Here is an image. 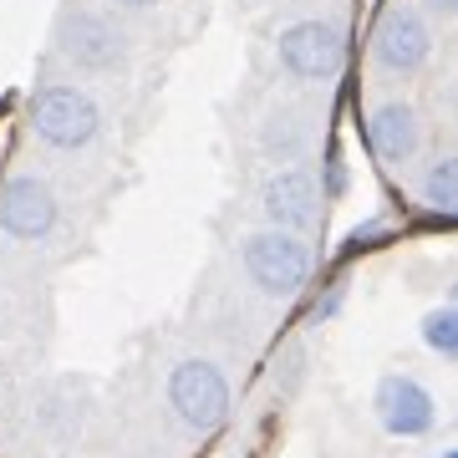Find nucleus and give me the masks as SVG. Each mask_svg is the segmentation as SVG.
Masks as SVG:
<instances>
[{
	"label": "nucleus",
	"mask_w": 458,
	"mask_h": 458,
	"mask_svg": "<svg viewBox=\"0 0 458 458\" xmlns=\"http://www.w3.org/2000/svg\"><path fill=\"white\" fill-rule=\"evenodd\" d=\"M164 403L174 412V423L189 433H219L234 408V387L219 361L209 357H179L164 372Z\"/></svg>",
	"instance_id": "nucleus-1"
},
{
	"label": "nucleus",
	"mask_w": 458,
	"mask_h": 458,
	"mask_svg": "<svg viewBox=\"0 0 458 458\" xmlns=\"http://www.w3.org/2000/svg\"><path fill=\"white\" fill-rule=\"evenodd\" d=\"M372 412H377V423L387 428L393 438H428L433 423H438V403H433V393H428L418 377H403V372H393V377L377 382Z\"/></svg>",
	"instance_id": "nucleus-2"
},
{
	"label": "nucleus",
	"mask_w": 458,
	"mask_h": 458,
	"mask_svg": "<svg viewBox=\"0 0 458 458\" xmlns=\"http://www.w3.org/2000/svg\"><path fill=\"white\" fill-rule=\"evenodd\" d=\"M428 56V31H423V16H412V11H397V16L382 21V36H377L372 47V62H382L387 72L397 77H412Z\"/></svg>",
	"instance_id": "nucleus-3"
}]
</instances>
